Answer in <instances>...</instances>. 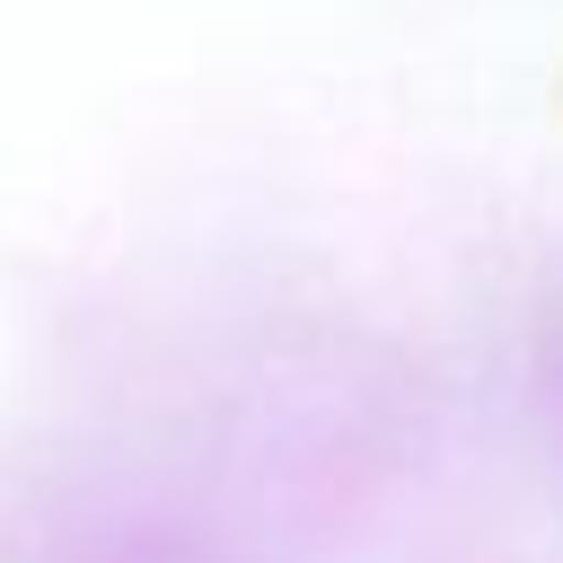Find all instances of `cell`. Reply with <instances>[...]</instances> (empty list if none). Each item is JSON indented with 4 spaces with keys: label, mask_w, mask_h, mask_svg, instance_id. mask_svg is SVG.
I'll return each mask as SVG.
<instances>
[{
    "label": "cell",
    "mask_w": 563,
    "mask_h": 563,
    "mask_svg": "<svg viewBox=\"0 0 563 563\" xmlns=\"http://www.w3.org/2000/svg\"><path fill=\"white\" fill-rule=\"evenodd\" d=\"M0 563H246L211 510L123 484V475H62L0 510Z\"/></svg>",
    "instance_id": "6da1fadb"
},
{
    "label": "cell",
    "mask_w": 563,
    "mask_h": 563,
    "mask_svg": "<svg viewBox=\"0 0 563 563\" xmlns=\"http://www.w3.org/2000/svg\"><path fill=\"white\" fill-rule=\"evenodd\" d=\"M519 387H528V413L545 431V449L563 457V264L528 282L519 299Z\"/></svg>",
    "instance_id": "7a4b0ae2"
}]
</instances>
